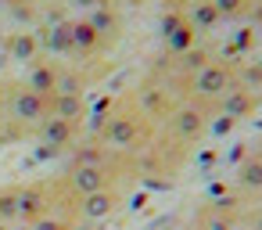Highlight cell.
<instances>
[{"label": "cell", "mask_w": 262, "mask_h": 230, "mask_svg": "<svg viewBox=\"0 0 262 230\" xmlns=\"http://www.w3.org/2000/svg\"><path fill=\"white\" fill-rule=\"evenodd\" d=\"M40 137H43L47 144H54V148H65V144H72V137H76V122L58 119V115H47V119H43Z\"/></svg>", "instance_id": "8992f818"}, {"label": "cell", "mask_w": 262, "mask_h": 230, "mask_svg": "<svg viewBox=\"0 0 262 230\" xmlns=\"http://www.w3.org/2000/svg\"><path fill=\"white\" fill-rule=\"evenodd\" d=\"M119 205H122V194H119L115 187H108V191H94V194L79 198V201H76V212H79L83 219L97 223V219H108L112 212H119Z\"/></svg>", "instance_id": "3957f363"}, {"label": "cell", "mask_w": 262, "mask_h": 230, "mask_svg": "<svg viewBox=\"0 0 262 230\" xmlns=\"http://www.w3.org/2000/svg\"><path fill=\"white\" fill-rule=\"evenodd\" d=\"M18 194H22V187H4L0 191V223L18 219Z\"/></svg>", "instance_id": "7c38bea8"}, {"label": "cell", "mask_w": 262, "mask_h": 230, "mask_svg": "<svg viewBox=\"0 0 262 230\" xmlns=\"http://www.w3.org/2000/svg\"><path fill=\"white\" fill-rule=\"evenodd\" d=\"M0 230H8V223H0Z\"/></svg>", "instance_id": "ac0fdd59"}, {"label": "cell", "mask_w": 262, "mask_h": 230, "mask_svg": "<svg viewBox=\"0 0 262 230\" xmlns=\"http://www.w3.org/2000/svg\"><path fill=\"white\" fill-rule=\"evenodd\" d=\"M194 83H198V90H205V94H215V90H223V87H226V72L212 65V69H201Z\"/></svg>", "instance_id": "4fadbf2b"}, {"label": "cell", "mask_w": 262, "mask_h": 230, "mask_svg": "<svg viewBox=\"0 0 262 230\" xmlns=\"http://www.w3.org/2000/svg\"><path fill=\"white\" fill-rule=\"evenodd\" d=\"M47 44H51L54 51H58V47H61V51H76V47H72V22L54 26V29L47 33Z\"/></svg>", "instance_id": "5bb4252c"}, {"label": "cell", "mask_w": 262, "mask_h": 230, "mask_svg": "<svg viewBox=\"0 0 262 230\" xmlns=\"http://www.w3.org/2000/svg\"><path fill=\"white\" fill-rule=\"evenodd\" d=\"M83 108H86V101H83L79 94H54V97H51V115H58V119L76 122V119L83 115Z\"/></svg>", "instance_id": "9c48e42d"}, {"label": "cell", "mask_w": 262, "mask_h": 230, "mask_svg": "<svg viewBox=\"0 0 262 230\" xmlns=\"http://www.w3.org/2000/svg\"><path fill=\"white\" fill-rule=\"evenodd\" d=\"M101 140L108 148H119V151H140L151 144V119L140 112L137 97H126V108H115L104 119Z\"/></svg>", "instance_id": "6da1fadb"}, {"label": "cell", "mask_w": 262, "mask_h": 230, "mask_svg": "<svg viewBox=\"0 0 262 230\" xmlns=\"http://www.w3.org/2000/svg\"><path fill=\"white\" fill-rule=\"evenodd\" d=\"M165 36H169L172 51H187L190 40H194V33H190V26L183 18H165Z\"/></svg>", "instance_id": "8fae6325"}, {"label": "cell", "mask_w": 262, "mask_h": 230, "mask_svg": "<svg viewBox=\"0 0 262 230\" xmlns=\"http://www.w3.org/2000/svg\"><path fill=\"white\" fill-rule=\"evenodd\" d=\"M101 33L86 22V18H79V22H72V47L76 51H83V54H97L101 51Z\"/></svg>", "instance_id": "ba28073f"}, {"label": "cell", "mask_w": 262, "mask_h": 230, "mask_svg": "<svg viewBox=\"0 0 262 230\" xmlns=\"http://www.w3.org/2000/svg\"><path fill=\"white\" fill-rule=\"evenodd\" d=\"M8 119H15V122H43L47 115H51V97H43V94H36V90H29V87H15L11 90V101H8Z\"/></svg>", "instance_id": "7a4b0ae2"}, {"label": "cell", "mask_w": 262, "mask_h": 230, "mask_svg": "<svg viewBox=\"0 0 262 230\" xmlns=\"http://www.w3.org/2000/svg\"><path fill=\"white\" fill-rule=\"evenodd\" d=\"M172 133L176 137H183V140H190V137H198L201 133V126H205V115L198 112V108H180V112H172Z\"/></svg>", "instance_id": "52a82bcc"}, {"label": "cell", "mask_w": 262, "mask_h": 230, "mask_svg": "<svg viewBox=\"0 0 262 230\" xmlns=\"http://www.w3.org/2000/svg\"><path fill=\"white\" fill-rule=\"evenodd\" d=\"M58 76H61V69H58L54 61L36 58V61L29 65V72H26V87L36 90V94H43V97H54V94H58Z\"/></svg>", "instance_id": "277c9868"}, {"label": "cell", "mask_w": 262, "mask_h": 230, "mask_svg": "<svg viewBox=\"0 0 262 230\" xmlns=\"http://www.w3.org/2000/svg\"><path fill=\"white\" fill-rule=\"evenodd\" d=\"M33 230H76V223L69 216H40L33 223Z\"/></svg>", "instance_id": "2e32d148"}, {"label": "cell", "mask_w": 262, "mask_h": 230, "mask_svg": "<svg viewBox=\"0 0 262 230\" xmlns=\"http://www.w3.org/2000/svg\"><path fill=\"white\" fill-rule=\"evenodd\" d=\"M51 187L47 183H33V187H22V194H18V219H29V223H36L47 208H51V194H47Z\"/></svg>", "instance_id": "5b68a950"}, {"label": "cell", "mask_w": 262, "mask_h": 230, "mask_svg": "<svg viewBox=\"0 0 262 230\" xmlns=\"http://www.w3.org/2000/svg\"><path fill=\"white\" fill-rule=\"evenodd\" d=\"M79 8H86V11H94V8H112V0H76Z\"/></svg>", "instance_id": "e0dca14e"}, {"label": "cell", "mask_w": 262, "mask_h": 230, "mask_svg": "<svg viewBox=\"0 0 262 230\" xmlns=\"http://www.w3.org/2000/svg\"><path fill=\"white\" fill-rule=\"evenodd\" d=\"M86 22H90L101 36L119 33V15H115V8H94V11H86Z\"/></svg>", "instance_id": "30bf717a"}, {"label": "cell", "mask_w": 262, "mask_h": 230, "mask_svg": "<svg viewBox=\"0 0 262 230\" xmlns=\"http://www.w3.org/2000/svg\"><path fill=\"white\" fill-rule=\"evenodd\" d=\"M11 51H15V58L18 61H36V40L33 36H15V44H11Z\"/></svg>", "instance_id": "9a60e30c"}]
</instances>
